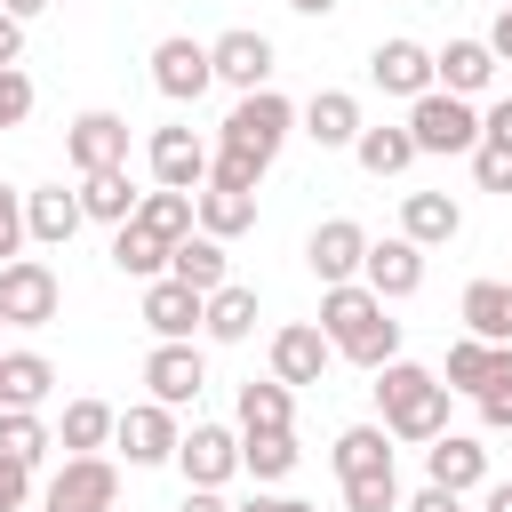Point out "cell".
<instances>
[{"label":"cell","instance_id":"53","mask_svg":"<svg viewBox=\"0 0 512 512\" xmlns=\"http://www.w3.org/2000/svg\"><path fill=\"white\" fill-rule=\"evenodd\" d=\"M0 8H8V16H24V24H32V16H48V8H56V0H0Z\"/></svg>","mask_w":512,"mask_h":512},{"label":"cell","instance_id":"14","mask_svg":"<svg viewBox=\"0 0 512 512\" xmlns=\"http://www.w3.org/2000/svg\"><path fill=\"white\" fill-rule=\"evenodd\" d=\"M304 264H312V280H320V288H336V280H360V264H368V232H360L352 216H328V224H312V240H304Z\"/></svg>","mask_w":512,"mask_h":512},{"label":"cell","instance_id":"41","mask_svg":"<svg viewBox=\"0 0 512 512\" xmlns=\"http://www.w3.org/2000/svg\"><path fill=\"white\" fill-rule=\"evenodd\" d=\"M208 184H224V192H256V184H264V160H248V152H224V144H216Z\"/></svg>","mask_w":512,"mask_h":512},{"label":"cell","instance_id":"31","mask_svg":"<svg viewBox=\"0 0 512 512\" xmlns=\"http://www.w3.org/2000/svg\"><path fill=\"white\" fill-rule=\"evenodd\" d=\"M336 480H360V472H392V432L384 424H344L336 448H328Z\"/></svg>","mask_w":512,"mask_h":512},{"label":"cell","instance_id":"21","mask_svg":"<svg viewBox=\"0 0 512 512\" xmlns=\"http://www.w3.org/2000/svg\"><path fill=\"white\" fill-rule=\"evenodd\" d=\"M496 376H512V344H488V336H456V344H448V368H440L448 392H472V400H480Z\"/></svg>","mask_w":512,"mask_h":512},{"label":"cell","instance_id":"23","mask_svg":"<svg viewBox=\"0 0 512 512\" xmlns=\"http://www.w3.org/2000/svg\"><path fill=\"white\" fill-rule=\"evenodd\" d=\"M400 232H408L416 248H448V240L464 232V200H456V192H408V200H400Z\"/></svg>","mask_w":512,"mask_h":512},{"label":"cell","instance_id":"43","mask_svg":"<svg viewBox=\"0 0 512 512\" xmlns=\"http://www.w3.org/2000/svg\"><path fill=\"white\" fill-rule=\"evenodd\" d=\"M24 240H32V232H24V192H16V184H0V264H8V256H24Z\"/></svg>","mask_w":512,"mask_h":512},{"label":"cell","instance_id":"15","mask_svg":"<svg viewBox=\"0 0 512 512\" xmlns=\"http://www.w3.org/2000/svg\"><path fill=\"white\" fill-rule=\"evenodd\" d=\"M424 256H432V248H416L408 232H392V240H368V264H360V280H368L384 304H408V296L424 288Z\"/></svg>","mask_w":512,"mask_h":512},{"label":"cell","instance_id":"51","mask_svg":"<svg viewBox=\"0 0 512 512\" xmlns=\"http://www.w3.org/2000/svg\"><path fill=\"white\" fill-rule=\"evenodd\" d=\"M176 512H232V504H224V488H184Z\"/></svg>","mask_w":512,"mask_h":512},{"label":"cell","instance_id":"6","mask_svg":"<svg viewBox=\"0 0 512 512\" xmlns=\"http://www.w3.org/2000/svg\"><path fill=\"white\" fill-rule=\"evenodd\" d=\"M120 504V472L112 456H64L40 488V512H112Z\"/></svg>","mask_w":512,"mask_h":512},{"label":"cell","instance_id":"27","mask_svg":"<svg viewBox=\"0 0 512 512\" xmlns=\"http://www.w3.org/2000/svg\"><path fill=\"white\" fill-rule=\"evenodd\" d=\"M464 336H488V344H512V280H472L464 304H456Z\"/></svg>","mask_w":512,"mask_h":512},{"label":"cell","instance_id":"22","mask_svg":"<svg viewBox=\"0 0 512 512\" xmlns=\"http://www.w3.org/2000/svg\"><path fill=\"white\" fill-rule=\"evenodd\" d=\"M80 224H88L80 192H64V184H32V192H24V232H32L40 248H64Z\"/></svg>","mask_w":512,"mask_h":512},{"label":"cell","instance_id":"55","mask_svg":"<svg viewBox=\"0 0 512 512\" xmlns=\"http://www.w3.org/2000/svg\"><path fill=\"white\" fill-rule=\"evenodd\" d=\"M0 328H8V312H0Z\"/></svg>","mask_w":512,"mask_h":512},{"label":"cell","instance_id":"44","mask_svg":"<svg viewBox=\"0 0 512 512\" xmlns=\"http://www.w3.org/2000/svg\"><path fill=\"white\" fill-rule=\"evenodd\" d=\"M480 424H488V432H512V376H496V384L480 392Z\"/></svg>","mask_w":512,"mask_h":512},{"label":"cell","instance_id":"54","mask_svg":"<svg viewBox=\"0 0 512 512\" xmlns=\"http://www.w3.org/2000/svg\"><path fill=\"white\" fill-rule=\"evenodd\" d=\"M288 8H296V16H336L344 0H288Z\"/></svg>","mask_w":512,"mask_h":512},{"label":"cell","instance_id":"36","mask_svg":"<svg viewBox=\"0 0 512 512\" xmlns=\"http://www.w3.org/2000/svg\"><path fill=\"white\" fill-rule=\"evenodd\" d=\"M48 448H56V424H48L40 408H0V456H8V464H32V472H40Z\"/></svg>","mask_w":512,"mask_h":512},{"label":"cell","instance_id":"29","mask_svg":"<svg viewBox=\"0 0 512 512\" xmlns=\"http://www.w3.org/2000/svg\"><path fill=\"white\" fill-rule=\"evenodd\" d=\"M240 432H296V384H280V376H248L240 384Z\"/></svg>","mask_w":512,"mask_h":512},{"label":"cell","instance_id":"11","mask_svg":"<svg viewBox=\"0 0 512 512\" xmlns=\"http://www.w3.org/2000/svg\"><path fill=\"white\" fill-rule=\"evenodd\" d=\"M368 80L384 88V96H424V88H440V72H432V48L424 40H408V32H392V40H376L368 48Z\"/></svg>","mask_w":512,"mask_h":512},{"label":"cell","instance_id":"56","mask_svg":"<svg viewBox=\"0 0 512 512\" xmlns=\"http://www.w3.org/2000/svg\"><path fill=\"white\" fill-rule=\"evenodd\" d=\"M496 8H504V0H496Z\"/></svg>","mask_w":512,"mask_h":512},{"label":"cell","instance_id":"50","mask_svg":"<svg viewBox=\"0 0 512 512\" xmlns=\"http://www.w3.org/2000/svg\"><path fill=\"white\" fill-rule=\"evenodd\" d=\"M488 48H496V64H512V0L496 8V24H488Z\"/></svg>","mask_w":512,"mask_h":512},{"label":"cell","instance_id":"49","mask_svg":"<svg viewBox=\"0 0 512 512\" xmlns=\"http://www.w3.org/2000/svg\"><path fill=\"white\" fill-rule=\"evenodd\" d=\"M16 56H24V16L0 8V64H16Z\"/></svg>","mask_w":512,"mask_h":512},{"label":"cell","instance_id":"52","mask_svg":"<svg viewBox=\"0 0 512 512\" xmlns=\"http://www.w3.org/2000/svg\"><path fill=\"white\" fill-rule=\"evenodd\" d=\"M480 512H512V480H488L480 488Z\"/></svg>","mask_w":512,"mask_h":512},{"label":"cell","instance_id":"7","mask_svg":"<svg viewBox=\"0 0 512 512\" xmlns=\"http://www.w3.org/2000/svg\"><path fill=\"white\" fill-rule=\"evenodd\" d=\"M176 440H184V424H176V408L168 400H136V408H120V424H112V448L128 456V464H176Z\"/></svg>","mask_w":512,"mask_h":512},{"label":"cell","instance_id":"1","mask_svg":"<svg viewBox=\"0 0 512 512\" xmlns=\"http://www.w3.org/2000/svg\"><path fill=\"white\" fill-rule=\"evenodd\" d=\"M320 328H328V344L352 360V368H384V360H400V320H392V304L368 288V280H336V288H320Z\"/></svg>","mask_w":512,"mask_h":512},{"label":"cell","instance_id":"48","mask_svg":"<svg viewBox=\"0 0 512 512\" xmlns=\"http://www.w3.org/2000/svg\"><path fill=\"white\" fill-rule=\"evenodd\" d=\"M232 512H312V504H304V496H264V488H256V496H240Z\"/></svg>","mask_w":512,"mask_h":512},{"label":"cell","instance_id":"38","mask_svg":"<svg viewBox=\"0 0 512 512\" xmlns=\"http://www.w3.org/2000/svg\"><path fill=\"white\" fill-rule=\"evenodd\" d=\"M200 232H216V240H240V232H256V192L200 184Z\"/></svg>","mask_w":512,"mask_h":512},{"label":"cell","instance_id":"28","mask_svg":"<svg viewBox=\"0 0 512 512\" xmlns=\"http://www.w3.org/2000/svg\"><path fill=\"white\" fill-rule=\"evenodd\" d=\"M168 248H176V240H160V232L136 224V216L112 224V272H128V280H160V272H168Z\"/></svg>","mask_w":512,"mask_h":512},{"label":"cell","instance_id":"39","mask_svg":"<svg viewBox=\"0 0 512 512\" xmlns=\"http://www.w3.org/2000/svg\"><path fill=\"white\" fill-rule=\"evenodd\" d=\"M344 512H400V472H360V480H344Z\"/></svg>","mask_w":512,"mask_h":512},{"label":"cell","instance_id":"3","mask_svg":"<svg viewBox=\"0 0 512 512\" xmlns=\"http://www.w3.org/2000/svg\"><path fill=\"white\" fill-rule=\"evenodd\" d=\"M296 136V104L280 88H248L232 112H224V152H248V160H280V144Z\"/></svg>","mask_w":512,"mask_h":512},{"label":"cell","instance_id":"19","mask_svg":"<svg viewBox=\"0 0 512 512\" xmlns=\"http://www.w3.org/2000/svg\"><path fill=\"white\" fill-rule=\"evenodd\" d=\"M328 360H336V344H328L320 320H288V328H272V376H280V384H320Z\"/></svg>","mask_w":512,"mask_h":512},{"label":"cell","instance_id":"46","mask_svg":"<svg viewBox=\"0 0 512 512\" xmlns=\"http://www.w3.org/2000/svg\"><path fill=\"white\" fill-rule=\"evenodd\" d=\"M400 512H464V496H456V488H440V480H424V488H416Z\"/></svg>","mask_w":512,"mask_h":512},{"label":"cell","instance_id":"47","mask_svg":"<svg viewBox=\"0 0 512 512\" xmlns=\"http://www.w3.org/2000/svg\"><path fill=\"white\" fill-rule=\"evenodd\" d=\"M480 136H488V144H512V96H496V104L480 112Z\"/></svg>","mask_w":512,"mask_h":512},{"label":"cell","instance_id":"13","mask_svg":"<svg viewBox=\"0 0 512 512\" xmlns=\"http://www.w3.org/2000/svg\"><path fill=\"white\" fill-rule=\"evenodd\" d=\"M64 160L80 168V176H96V168H128V120L120 112H80L72 128H64Z\"/></svg>","mask_w":512,"mask_h":512},{"label":"cell","instance_id":"26","mask_svg":"<svg viewBox=\"0 0 512 512\" xmlns=\"http://www.w3.org/2000/svg\"><path fill=\"white\" fill-rule=\"evenodd\" d=\"M168 272H176V280H192L200 296H216V288L232 280V256H224V240H216V232H184V240L168 248Z\"/></svg>","mask_w":512,"mask_h":512},{"label":"cell","instance_id":"30","mask_svg":"<svg viewBox=\"0 0 512 512\" xmlns=\"http://www.w3.org/2000/svg\"><path fill=\"white\" fill-rule=\"evenodd\" d=\"M112 424H120V408H104V400H64L56 448H64V456H104V448H112Z\"/></svg>","mask_w":512,"mask_h":512},{"label":"cell","instance_id":"40","mask_svg":"<svg viewBox=\"0 0 512 512\" xmlns=\"http://www.w3.org/2000/svg\"><path fill=\"white\" fill-rule=\"evenodd\" d=\"M32 104H40L32 72H24V64H0V128H24V120H32Z\"/></svg>","mask_w":512,"mask_h":512},{"label":"cell","instance_id":"2","mask_svg":"<svg viewBox=\"0 0 512 512\" xmlns=\"http://www.w3.org/2000/svg\"><path fill=\"white\" fill-rule=\"evenodd\" d=\"M448 384L432 376V368H416V360H384L376 368V408H384V432L392 440H408V448H432L440 432H448Z\"/></svg>","mask_w":512,"mask_h":512},{"label":"cell","instance_id":"17","mask_svg":"<svg viewBox=\"0 0 512 512\" xmlns=\"http://www.w3.org/2000/svg\"><path fill=\"white\" fill-rule=\"evenodd\" d=\"M360 128H368V120H360V96H352V88H312V104L296 112V136H312L320 152H352Z\"/></svg>","mask_w":512,"mask_h":512},{"label":"cell","instance_id":"25","mask_svg":"<svg viewBox=\"0 0 512 512\" xmlns=\"http://www.w3.org/2000/svg\"><path fill=\"white\" fill-rule=\"evenodd\" d=\"M432 72H440L448 96H488V80H496V48H488V40H448V48H432Z\"/></svg>","mask_w":512,"mask_h":512},{"label":"cell","instance_id":"10","mask_svg":"<svg viewBox=\"0 0 512 512\" xmlns=\"http://www.w3.org/2000/svg\"><path fill=\"white\" fill-rule=\"evenodd\" d=\"M208 64H216V80H224V88H240V96H248V88H272L280 48H272L256 24H232V32H216V40H208Z\"/></svg>","mask_w":512,"mask_h":512},{"label":"cell","instance_id":"35","mask_svg":"<svg viewBox=\"0 0 512 512\" xmlns=\"http://www.w3.org/2000/svg\"><path fill=\"white\" fill-rule=\"evenodd\" d=\"M208 344H248L256 336V288H240V280H224L216 296H208Z\"/></svg>","mask_w":512,"mask_h":512},{"label":"cell","instance_id":"9","mask_svg":"<svg viewBox=\"0 0 512 512\" xmlns=\"http://www.w3.org/2000/svg\"><path fill=\"white\" fill-rule=\"evenodd\" d=\"M208 144L184 128V120H168V128H152L144 136V168H152V184H168V192H200L208 184Z\"/></svg>","mask_w":512,"mask_h":512},{"label":"cell","instance_id":"18","mask_svg":"<svg viewBox=\"0 0 512 512\" xmlns=\"http://www.w3.org/2000/svg\"><path fill=\"white\" fill-rule=\"evenodd\" d=\"M208 320V296L192 288V280H176V272H160V280H144V328L160 336V344H176V336H192Z\"/></svg>","mask_w":512,"mask_h":512},{"label":"cell","instance_id":"4","mask_svg":"<svg viewBox=\"0 0 512 512\" xmlns=\"http://www.w3.org/2000/svg\"><path fill=\"white\" fill-rule=\"evenodd\" d=\"M408 136H416V152L424 160H472V144H480V112H472V96H448V88H424L416 104H408Z\"/></svg>","mask_w":512,"mask_h":512},{"label":"cell","instance_id":"20","mask_svg":"<svg viewBox=\"0 0 512 512\" xmlns=\"http://www.w3.org/2000/svg\"><path fill=\"white\" fill-rule=\"evenodd\" d=\"M424 480H440V488L472 496V488H488V448H480L472 432H440V440L424 448Z\"/></svg>","mask_w":512,"mask_h":512},{"label":"cell","instance_id":"37","mask_svg":"<svg viewBox=\"0 0 512 512\" xmlns=\"http://www.w3.org/2000/svg\"><path fill=\"white\" fill-rule=\"evenodd\" d=\"M136 224H152L160 240H184V232H200V192H168V184H152V192L136 200Z\"/></svg>","mask_w":512,"mask_h":512},{"label":"cell","instance_id":"34","mask_svg":"<svg viewBox=\"0 0 512 512\" xmlns=\"http://www.w3.org/2000/svg\"><path fill=\"white\" fill-rule=\"evenodd\" d=\"M136 184H128V168H96V176H80V208H88V224H128L136 216Z\"/></svg>","mask_w":512,"mask_h":512},{"label":"cell","instance_id":"24","mask_svg":"<svg viewBox=\"0 0 512 512\" xmlns=\"http://www.w3.org/2000/svg\"><path fill=\"white\" fill-rule=\"evenodd\" d=\"M48 392H56V360L48 352H32V344L0 352V408H48Z\"/></svg>","mask_w":512,"mask_h":512},{"label":"cell","instance_id":"16","mask_svg":"<svg viewBox=\"0 0 512 512\" xmlns=\"http://www.w3.org/2000/svg\"><path fill=\"white\" fill-rule=\"evenodd\" d=\"M144 384H152V400L192 408V400H200V384H208V360L192 352V336H176V344H160V336H152V352H144Z\"/></svg>","mask_w":512,"mask_h":512},{"label":"cell","instance_id":"12","mask_svg":"<svg viewBox=\"0 0 512 512\" xmlns=\"http://www.w3.org/2000/svg\"><path fill=\"white\" fill-rule=\"evenodd\" d=\"M176 472H184V488H224L240 472V432L232 424H192L176 440Z\"/></svg>","mask_w":512,"mask_h":512},{"label":"cell","instance_id":"32","mask_svg":"<svg viewBox=\"0 0 512 512\" xmlns=\"http://www.w3.org/2000/svg\"><path fill=\"white\" fill-rule=\"evenodd\" d=\"M352 160H360L368 176H400V168H416L424 152H416V136H408V120H384V128H360V144H352Z\"/></svg>","mask_w":512,"mask_h":512},{"label":"cell","instance_id":"45","mask_svg":"<svg viewBox=\"0 0 512 512\" xmlns=\"http://www.w3.org/2000/svg\"><path fill=\"white\" fill-rule=\"evenodd\" d=\"M24 496H32V464H8L0 456V512H24Z\"/></svg>","mask_w":512,"mask_h":512},{"label":"cell","instance_id":"42","mask_svg":"<svg viewBox=\"0 0 512 512\" xmlns=\"http://www.w3.org/2000/svg\"><path fill=\"white\" fill-rule=\"evenodd\" d=\"M472 184H480V192H512V144H488V136H480V144H472Z\"/></svg>","mask_w":512,"mask_h":512},{"label":"cell","instance_id":"5","mask_svg":"<svg viewBox=\"0 0 512 512\" xmlns=\"http://www.w3.org/2000/svg\"><path fill=\"white\" fill-rule=\"evenodd\" d=\"M56 304H64V280H56L48 256H8L0 264V312H8V328H48Z\"/></svg>","mask_w":512,"mask_h":512},{"label":"cell","instance_id":"8","mask_svg":"<svg viewBox=\"0 0 512 512\" xmlns=\"http://www.w3.org/2000/svg\"><path fill=\"white\" fill-rule=\"evenodd\" d=\"M152 88H160L168 104H200V96L216 88V64H208V40H192V32H168V40L152 48Z\"/></svg>","mask_w":512,"mask_h":512},{"label":"cell","instance_id":"33","mask_svg":"<svg viewBox=\"0 0 512 512\" xmlns=\"http://www.w3.org/2000/svg\"><path fill=\"white\" fill-rule=\"evenodd\" d=\"M304 464V448H296V432H240V472L256 480V488H272V480H288Z\"/></svg>","mask_w":512,"mask_h":512}]
</instances>
